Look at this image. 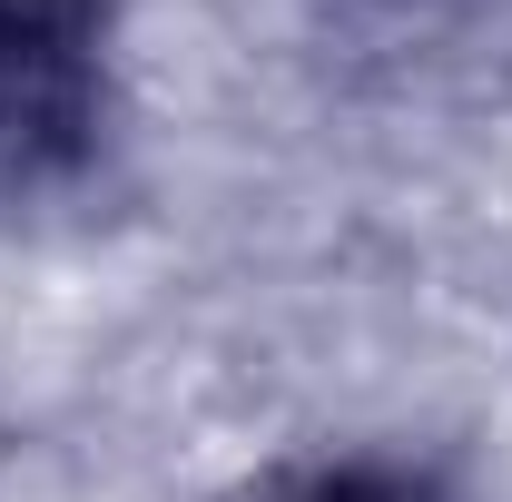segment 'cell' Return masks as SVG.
Returning <instances> with one entry per match:
<instances>
[{"mask_svg": "<svg viewBox=\"0 0 512 502\" xmlns=\"http://www.w3.org/2000/svg\"><path fill=\"white\" fill-rule=\"evenodd\" d=\"M119 0H0V197H40L109 148Z\"/></svg>", "mask_w": 512, "mask_h": 502, "instance_id": "6da1fadb", "label": "cell"}, {"mask_svg": "<svg viewBox=\"0 0 512 502\" xmlns=\"http://www.w3.org/2000/svg\"><path fill=\"white\" fill-rule=\"evenodd\" d=\"M276 502H453L424 463H384V453H365V463H325V473H306L296 493Z\"/></svg>", "mask_w": 512, "mask_h": 502, "instance_id": "7a4b0ae2", "label": "cell"}]
</instances>
